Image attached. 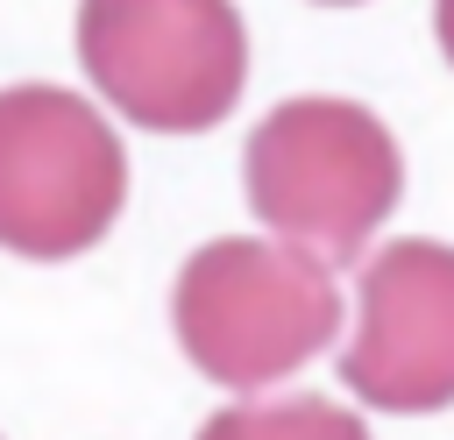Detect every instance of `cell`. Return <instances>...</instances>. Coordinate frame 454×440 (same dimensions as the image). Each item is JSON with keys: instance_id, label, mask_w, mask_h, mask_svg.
<instances>
[{"instance_id": "obj_2", "label": "cell", "mask_w": 454, "mask_h": 440, "mask_svg": "<svg viewBox=\"0 0 454 440\" xmlns=\"http://www.w3.org/2000/svg\"><path fill=\"white\" fill-rule=\"evenodd\" d=\"M170 326L199 376H213L227 390H262V383L305 369L333 341L340 291L312 248L227 234V241H206L177 270Z\"/></svg>"}, {"instance_id": "obj_5", "label": "cell", "mask_w": 454, "mask_h": 440, "mask_svg": "<svg viewBox=\"0 0 454 440\" xmlns=\"http://www.w3.org/2000/svg\"><path fill=\"white\" fill-rule=\"evenodd\" d=\"M340 383L376 412L454 405V248L390 241L362 270V319L340 355Z\"/></svg>"}, {"instance_id": "obj_8", "label": "cell", "mask_w": 454, "mask_h": 440, "mask_svg": "<svg viewBox=\"0 0 454 440\" xmlns=\"http://www.w3.org/2000/svg\"><path fill=\"white\" fill-rule=\"evenodd\" d=\"M319 7H355V0H319Z\"/></svg>"}, {"instance_id": "obj_7", "label": "cell", "mask_w": 454, "mask_h": 440, "mask_svg": "<svg viewBox=\"0 0 454 440\" xmlns=\"http://www.w3.org/2000/svg\"><path fill=\"white\" fill-rule=\"evenodd\" d=\"M433 35H440V50L454 64V0H433Z\"/></svg>"}, {"instance_id": "obj_1", "label": "cell", "mask_w": 454, "mask_h": 440, "mask_svg": "<svg viewBox=\"0 0 454 440\" xmlns=\"http://www.w3.org/2000/svg\"><path fill=\"white\" fill-rule=\"evenodd\" d=\"M248 206L277 241L312 248L319 263H355L369 234L397 213L404 156L397 135L362 99H284L255 121L248 156Z\"/></svg>"}, {"instance_id": "obj_6", "label": "cell", "mask_w": 454, "mask_h": 440, "mask_svg": "<svg viewBox=\"0 0 454 440\" xmlns=\"http://www.w3.org/2000/svg\"><path fill=\"white\" fill-rule=\"evenodd\" d=\"M199 440H369L355 412L333 397H270V405H227L199 426Z\"/></svg>"}, {"instance_id": "obj_3", "label": "cell", "mask_w": 454, "mask_h": 440, "mask_svg": "<svg viewBox=\"0 0 454 440\" xmlns=\"http://www.w3.org/2000/svg\"><path fill=\"white\" fill-rule=\"evenodd\" d=\"M78 64L121 121L206 135L248 85V28L234 0H78Z\"/></svg>"}, {"instance_id": "obj_4", "label": "cell", "mask_w": 454, "mask_h": 440, "mask_svg": "<svg viewBox=\"0 0 454 440\" xmlns=\"http://www.w3.org/2000/svg\"><path fill=\"white\" fill-rule=\"evenodd\" d=\"M128 199L114 121L64 85L0 92V248L28 263L85 255Z\"/></svg>"}]
</instances>
